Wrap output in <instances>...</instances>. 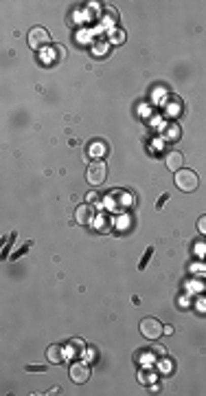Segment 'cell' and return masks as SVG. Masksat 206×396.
I'll list each match as a JSON object with an SVG mask.
<instances>
[{"label": "cell", "instance_id": "obj_6", "mask_svg": "<svg viewBox=\"0 0 206 396\" xmlns=\"http://www.w3.org/2000/svg\"><path fill=\"white\" fill-rule=\"evenodd\" d=\"M71 379L75 381V383H86L88 379H90V367H88L84 361H77V363H73L71 365Z\"/></svg>", "mask_w": 206, "mask_h": 396}, {"label": "cell", "instance_id": "obj_8", "mask_svg": "<svg viewBox=\"0 0 206 396\" xmlns=\"http://www.w3.org/2000/svg\"><path fill=\"white\" fill-rule=\"evenodd\" d=\"M86 352V344L84 339H71V341L66 344V359H77V357H84Z\"/></svg>", "mask_w": 206, "mask_h": 396}, {"label": "cell", "instance_id": "obj_16", "mask_svg": "<svg viewBox=\"0 0 206 396\" xmlns=\"http://www.w3.org/2000/svg\"><path fill=\"white\" fill-rule=\"evenodd\" d=\"M152 352H156L158 357H167V348H164L162 344H156V341H154V346H152Z\"/></svg>", "mask_w": 206, "mask_h": 396}, {"label": "cell", "instance_id": "obj_15", "mask_svg": "<svg viewBox=\"0 0 206 396\" xmlns=\"http://www.w3.org/2000/svg\"><path fill=\"white\" fill-rule=\"evenodd\" d=\"M106 22L108 24H114V22H119V13H116L112 7H106Z\"/></svg>", "mask_w": 206, "mask_h": 396}, {"label": "cell", "instance_id": "obj_7", "mask_svg": "<svg viewBox=\"0 0 206 396\" xmlns=\"http://www.w3.org/2000/svg\"><path fill=\"white\" fill-rule=\"evenodd\" d=\"M182 163H184V154L180 150H169L167 154H164V165H167V170H171V172H180Z\"/></svg>", "mask_w": 206, "mask_h": 396}, {"label": "cell", "instance_id": "obj_3", "mask_svg": "<svg viewBox=\"0 0 206 396\" xmlns=\"http://www.w3.org/2000/svg\"><path fill=\"white\" fill-rule=\"evenodd\" d=\"M176 185H178V190H182V192H195L197 185H200V178H197L193 170L182 168L180 172H176Z\"/></svg>", "mask_w": 206, "mask_h": 396}, {"label": "cell", "instance_id": "obj_1", "mask_svg": "<svg viewBox=\"0 0 206 396\" xmlns=\"http://www.w3.org/2000/svg\"><path fill=\"white\" fill-rule=\"evenodd\" d=\"M106 178H108V163H103V159H94L86 170V180L97 187L106 183Z\"/></svg>", "mask_w": 206, "mask_h": 396}, {"label": "cell", "instance_id": "obj_5", "mask_svg": "<svg viewBox=\"0 0 206 396\" xmlns=\"http://www.w3.org/2000/svg\"><path fill=\"white\" fill-rule=\"evenodd\" d=\"M40 58H42V64L53 66V64H57V62H61V60L66 58V48L64 46H57V44H51L49 48H44Z\"/></svg>", "mask_w": 206, "mask_h": 396}, {"label": "cell", "instance_id": "obj_4", "mask_svg": "<svg viewBox=\"0 0 206 396\" xmlns=\"http://www.w3.org/2000/svg\"><path fill=\"white\" fill-rule=\"evenodd\" d=\"M29 46L31 48H44V46H51V36L44 27H33L29 31Z\"/></svg>", "mask_w": 206, "mask_h": 396}, {"label": "cell", "instance_id": "obj_10", "mask_svg": "<svg viewBox=\"0 0 206 396\" xmlns=\"http://www.w3.org/2000/svg\"><path fill=\"white\" fill-rule=\"evenodd\" d=\"M164 113H167L169 117H178L182 113V99L180 97H176V95H171L167 103H164Z\"/></svg>", "mask_w": 206, "mask_h": 396}, {"label": "cell", "instance_id": "obj_12", "mask_svg": "<svg viewBox=\"0 0 206 396\" xmlns=\"http://www.w3.org/2000/svg\"><path fill=\"white\" fill-rule=\"evenodd\" d=\"M162 135L167 141H178V139L182 137V132H180V126H176V123H167V126L162 128Z\"/></svg>", "mask_w": 206, "mask_h": 396}, {"label": "cell", "instance_id": "obj_11", "mask_svg": "<svg viewBox=\"0 0 206 396\" xmlns=\"http://www.w3.org/2000/svg\"><path fill=\"white\" fill-rule=\"evenodd\" d=\"M46 359H49L51 363H61V361H64V348L57 344H51L49 348H46Z\"/></svg>", "mask_w": 206, "mask_h": 396}, {"label": "cell", "instance_id": "obj_14", "mask_svg": "<svg viewBox=\"0 0 206 396\" xmlns=\"http://www.w3.org/2000/svg\"><path fill=\"white\" fill-rule=\"evenodd\" d=\"M110 40H112L114 44H123V42H125V31H123V29H112V31H110Z\"/></svg>", "mask_w": 206, "mask_h": 396}, {"label": "cell", "instance_id": "obj_13", "mask_svg": "<svg viewBox=\"0 0 206 396\" xmlns=\"http://www.w3.org/2000/svg\"><path fill=\"white\" fill-rule=\"evenodd\" d=\"M108 152V143L106 141H92V148H90V154L94 156V159H99V156H103Z\"/></svg>", "mask_w": 206, "mask_h": 396}, {"label": "cell", "instance_id": "obj_9", "mask_svg": "<svg viewBox=\"0 0 206 396\" xmlns=\"http://www.w3.org/2000/svg\"><path fill=\"white\" fill-rule=\"evenodd\" d=\"M75 220L79 222V225H90L94 220V209L92 205H79L77 212H75Z\"/></svg>", "mask_w": 206, "mask_h": 396}, {"label": "cell", "instance_id": "obj_17", "mask_svg": "<svg viewBox=\"0 0 206 396\" xmlns=\"http://www.w3.org/2000/svg\"><path fill=\"white\" fill-rule=\"evenodd\" d=\"M97 227L103 229V231H108V229H110V218H108V214H103V218H99Z\"/></svg>", "mask_w": 206, "mask_h": 396}, {"label": "cell", "instance_id": "obj_18", "mask_svg": "<svg viewBox=\"0 0 206 396\" xmlns=\"http://www.w3.org/2000/svg\"><path fill=\"white\" fill-rule=\"evenodd\" d=\"M197 231L206 235V214H204V216H200V220H197Z\"/></svg>", "mask_w": 206, "mask_h": 396}, {"label": "cell", "instance_id": "obj_2", "mask_svg": "<svg viewBox=\"0 0 206 396\" xmlns=\"http://www.w3.org/2000/svg\"><path fill=\"white\" fill-rule=\"evenodd\" d=\"M164 332V326L162 322H158L156 317H145L141 322V335L149 339V341H156V339H160Z\"/></svg>", "mask_w": 206, "mask_h": 396}, {"label": "cell", "instance_id": "obj_19", "mask_svg": "<svg viewBox=\"0 0 206 396\" xmlns=\"http://www.w3.org/2000/svg\"><path fill=\"white\" fill-rule=\"evenodd\" d=\"M26 370H29V372H31V370H33V372H42V370H44V367H42V365H33V367L29 365V367H26Z\"/></svg>", "mask_w": 206, "mask_h": 396}]
</instances>
